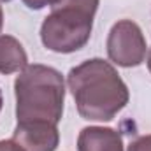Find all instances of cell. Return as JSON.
<instances>
[{
	"instance_id": "obj_1",
	"label": "cell",
	"mask_w": 151,
	"mask_h": 151,
	"mask_svg": "<svg viewBox=\"0 0 151 151\" xmlns=\"http://www.w3.org/2000/svg\"><path fill=\"white\" fill-rule=\"evenodd\" d=\"M77 113L88 121H111L128 104V88L118 70L102 58L83 62L67 76Z\"/></svg>"
},
{
	"instance_id": "obj_2",
	"label": "cell",
	"mask_w": 151,
	"mask_h": 151,
	"mask_svg": "<svg viewBox=\"0 0 151 151\" xmlns=\"http://www.w3.org/2000/svg\"><path fill=\"white\" fill-rule=\"evenodd\" d=\"M18 121L58 123L63 114V76L47 65H27L14 83Z\"/></svg>"
},
{
	"instance_id": "obj_3",
	"label": "cell",
	"mask_w": 151,
	"mask_h": 151,
	"mask_svg": "<svg viewBox=\"0 0 151 151\" xmlns=\"http://www.w3.org/2000/svg\"><path fill=\"white\" fill-rule=\"evenodd\" d=\"M100 0H55L40 27L42 44L55 53H74L90 40Z\"/></svg>"
},
{
	"instance_id": "obj_4",
	"label": "cell",
	"mask_w": 151,
	"mask_h": 151,
	"mask_svg": "<svg viewBox=\"0 0 151 151\" xmlns=\"http://www.w3.org/2000/svg\"><path fill=\"white\" fill-rule=\"evenodd\" d=\"M107 55L119 67H137L146 58V39L137 23L121 19L114 23L107 37Z\"/></svg>"
},
{
	"instance_id": "obj_5",
	"label": "cell",
	"mask_w": 151,
	"mask_h": 151,
	"mask_svg": "<svg viewBox=\"0 0 151 151\" xmlns=\"http://www.w3.org/2000/svg\"><path fill=\"white\" fill-rule=\"evenodd\" d=\"M11 141L18 151H56L60 134L55 123L18 121Z\"/></svg>"
},
{
	"instance_id": "obj_6",
	"label": "cell",
	"mask_w": 151,
	"mask_h": 151,
	"mask_svg": "<svg viewBox=\"0 0 151 151\" xmlns=\"http://www.w3.org/2000/svg\"><path fill=\"white\" fill-rule=\"evenodd\" d=\"M77 151H123V139L114 128L86 127L79 132Z\"/></svg>"
},
{
	"instance_id": "obj_7",
	"label": "cell",
	"mask_w": 151,
	"mask_h": 151,
	"mask_svg": "<svg viewBox=\"0 0 151 151\" xmlns=\"http://www.w3.org/2000/svg\"><path fill=\"white\" fill-rule=\"evenodd\" d=\"M28 65V56L21 42L12 35H0V74H14Z\"/></svg>"
},
{
	"instance_id": "obj_8",
	"label": "cell",
	"mask_w": 151,
	"mask_h": 151,
	"mask_svg": "<svg viewBox=\"0 0 151 151\" xmlns=\"http://www.w3.org/2000/svg\"><path fill=\"white\" fill-rule=\"evenodd\" d=\"M128 151H151V134L141 135L135 141H132L128 146Z\"/></svg>"
},
{
	"instance_id": "obj_9",
	"label": "cell",
	"mask_w": 151,
	"mask_h": 151,
	"mask_svg": "<svg viewBox=\"0 0 151 151\" xmlns=\"http://www.w3.org/2000/svg\"><path fill=\"white\" fill-rule=\"evenodd\" d=\"M55 0H23V4L28 7V9H42V7H46V5H51Z\"/></svg>"
},
{
	"instance_id": "obj_10",
	"label": "cell",
	"mask_w": 151,
	"mask_h": 151,
	"mask_svg": "<svg viewBox=\"0 0 151 151\" xmlns=\"http://www.w3.org/2000/svg\"><path fill=\"white\" fill-rule=\"evenodd\" d=\"M0 151H18L12 141H0Z\"/></svg>"
},
{
	"instance_id": "obj_11",
	"label": "cell",
	"mask_w": 151,
	"mask_h": 151,
	"mask_svg": "<svg viewBox=\"0 0 151 151\" xmlns=\"http://www.w3.org/2000/svg\"><path fill=\"white\" fill-rule=\"evenodd\" d=\"M2 27H4V12H2V7H0V32H2Z\"/></svg>"
},
{
	"instance_id": "obj_12",
	"label": "cell",
	"mask_w": 151,
	"mask_h": 151,
	"mask_svg": "<svg viewBox=\"0 0 151 151\" xmlns=\"http://www.w3.org/2000/svg\"><path fill=\"white\" fill-rule=\"evenodd\" d=\"M148 69H150V72H151V49H150V55H148Z\"/></svg>"
},
{
	"instance_id": "obj_13",
	"label": "cell",
	"mask_w": 151,
	"mask_h": 151,
	"mask_svg": "<svg viewBox=\"0 0 151 151\" xmlns=\"http://www.w3.org/2000/svg\"><path fill=\"white\" fill-rule=\"evenodd\" d=\"M2 104H4V99H2V91H0V111H2Z\"/></svg>"
},
{
	"instance_id": "obj_14",
	"label": "cell",
	"mask_w": 151,
	"mask_h": 151,
	"mask_svg": "<svg viewBox=\"0 0 151 151\" xmlns=\"http://www.w3.org/2000/svg\"><path fill=\"white\" fill-rule=\"evenodd\" d=\"M0 2H9V0H0Z\"/></svg>"
}]
</instances>
